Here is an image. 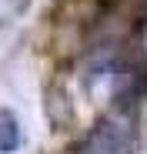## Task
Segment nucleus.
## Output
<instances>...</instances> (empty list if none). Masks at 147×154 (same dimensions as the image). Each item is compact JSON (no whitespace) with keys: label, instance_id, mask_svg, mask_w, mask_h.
<instances>
[{"label":"nucleus","instance_id":"f257e3e1","mask_svg":"<svg viewBox=\"0 0 147 154\" xmlns=\"http://www.w3.org/2000/svg\"><path fill=\"white\" fill-rule=\"evenodd\" d=\"M107 77H110V111L134 117L137 107L147 100V47L137 40V34H127L117 44Z\"/></svg>","mask_w":147,"mask_h":154},{"label":"nucleus","instance_id":"f03ea898","mask_svg":"<svg viewBox=\"0 0 147 154\" xmlns=\"http://www.w3.org/2000/svg\"><path fill=\"white\" fill-rule=\"evenodd\" d=\"M80 141H84L87 154H134L137 151V134H134L130 114H117V111L100 114Z\"/></svg>","mask_w":147,"mask_h":154},{"label":"nucleus","instance_id":"7ed1b4c3","mask_svg":"<svg viewBox=\"0 0 147 154\" xmlns=\"http://www.w3.org/2000/svg\"><path fill=\"white\" fill-rule=\"evenodd\" d=\"M44 117L47 124L54 127V131H70L74 127V94L67 87V81L54 77V81H47L44 87Z\"/></svg>","mask_w":147,"mask_h":154},{"label":"nucleus","instance_id":"20e7f679","mask_svg":"<svg viewBox=\"0 0 147 154\" xmlns=\"http://www.w3.org/2000/svg\"><path fill=\"white\" fill-rule=\"evenodd\" d=\"M23 147V124L14 107H0V154H17Z\"/></svg>","mask_w":147,"mask_h":154},{"label":"nucleus","instance_id":"39448f33","mask_svg":"<svg viewBox=\"0 0 147 154\" xmlns=\"http://www.w3.org/2000/svg\"><path fill=\"white\" fill-rule=\"evenodd\" d=\"M54 154H87V147H84V141H74V144H67L64 151H54Z\"/></svg>","mask_w":147,"mask_h":154}]
</instances>
